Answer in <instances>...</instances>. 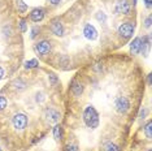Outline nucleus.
Returning a JSON list of instances; mask_svg holds the SVG:
<instances>
[{
    "label": "nucleus",
    "mask_w": 152,
    "mask_h": 151,
    "mask_svg": "<svg viewBox=\"0 0 152 151\" xmlns=\"http://www.w3.org/2000/svg\"><path fill=\"white\" fill-rule=\"evenodd\" d=\"M83 120H85V124L91 129L98 128L99 125V115L96 112V109L92 107V106H88L87 108L85 109L83 112Z\"/></svg>",
    "instance_id": "1"
},
{
    "label": "nucleus",
    "mask_w": 152,
    "mask_h": 151,
    "mask_svg": "<svg viewBox=\"0 0 152 151\" xmlns=\"http://www.w3.org/2000/svg\"><path fill=\"white\" fill-rule=\"evenodd\" d=\"M115 107H116V111L118 113H126L130 108V102L129 99L125 98V97H120L116 99V103H115Z\"/></svg>",
    "instance_id": "2"
},
{
    "label": "nucleus",
    "mask_w": 152,
    "mask_h": 151,
    "mask_svg": "<svg viewBox=\"0 0 152 151\" xmlns=\"http://www.w3.org/2000/svg\"><path fill=\"white\" fill-rule=\"evenodd\" d=\"M12 122H13L15 129L23 130L27 126V117H26V115H23V113H17L15 117H13Z\"/></svg>",
    "instance_id": "3"
},
{
    "label": "nucleus",
    "mask_w": 152,
    "mask_h": 151,
    "mask_svg": "<svg viewBox=\"0 0 152 151\" xmlns=\"http://www.w3.org/2000/svg\"><path fill=\"white\" fill-rule=\"evenodd\" d=\"M118 34L122 38H130V37H133V34H134V26L131 25L130 22L122 23V25H120V27H118Z\"/></svg>",
    "instance_id": "4"
},
{
    "label": "nucleus",
    "mask_w": 152,
    "mask_h": 151,
    "mask_svg": "<svg viewBox=\"0 0 152 151\" xmlns=\"http://www.w3.org/2000/svg\"><path fill=\"white\" fill-rule=\"evenodd\" d=\"M34 50H35L37 54L43 55V56H44V55H48L51 52V43L47 42V40H42V42H39V43L35 44Z\"/></svg>",
    "instance_id": "5"
},
{
    "label": "nucleus",
    "mask_w": 152,
    "mask_h": 151,
    "mask_svg": "<svg viewBox=\"0 0 152 151\" xmlns=\"http://www.w3.org/2000/svg\"><path fill=\"white\" fill-rule=\"evenodd\" d=\"M44 116H46L47 121L51 122V124H56L58 120H60V113H58L56 109H53V108L46 109V113H44Z\"/></svg>",
    "instance_id": "6"
},
{
    "label": "nucleus",
    "mask_w": 152,
    "mask_h": 151,
    "mask_svg": "<svg viewBox=\"0 0 152 151\" xmlns=\"http://www.w3.org/2000/svg\"><path fill=\"white\" fill-rule=\"evenodd\" d=\"M115 11H116V13H118V15H127V13L130 12V4L126 0H120V1H117Z\"/></svg>",
    "instance_id": "7"
},
{
    "label": "nucleus",
    "mask_w": 152,
    "mask_h": 151,
    "mask_svg": "<svg viewBox=\"0 0 152 151\" xmlns=\"http://www.w3.org/2000/svg\"><path fill=\"white\" fill-rule=\"evenodd\" d=\"M83 35L87 38L88 40H95L96 38H98V30L95 29L92 25H86L85 29H83Z\"/></svg>",
    "instance_id": "8"
},
{
    "label": "nucleus",
    "mask_w": 152,
    "mask_h": 151,
    "mask_svg": "<svg viewBox=\"0 0 152 151\" xmlns=\"http://www.w3.org/2000/svg\"><path fill=\"white\" fill-rule=\"evenodd\" d=\"M30 18L34 22H40L44 18V11L42 8H35L33 9L31 13H30Z\"/></svg>",
    "instance_id": "9"
},
{
    "label": "nucleus",
    "mask_w": 152,
    "mask_h": 151,
    "mask_svg": "<svg viewBox=\"0 0 152 151\" xmlns=\"http://www.w3.org/2000/svg\"><path fill=\"white\" fill-rule=\"evenodd\" d=\"M51 30H52V33L55 35L57 37H63L64 35V27H63V23H61L58 20H55L52 22V25H51Z\"/></svg>",
    "instance_id": "10"
},
{
    "label": "nucleus",
    "mask_w": 152,
    "mask_h": 151,
    "mask_svg": "<svg viewBox=\"0 0 152 151\" xmlns=\"http://www.w3.org/2000/svg\"><path fill=\"white\" fill-rule=\"evenodd\" d=\"M140 47H142V39H140V38H135V39L130 43V51L134 55H137V54L140 52Z\"/></svg>",
    "instance_id": "11"
},
{
    "label": "nucleus",
    "mask_w": 152,
    "mask_h": 151,
    "mask_svg": "<svg viewBox=\"0 0 152 151\" xmlns=\"http://www.w3.org/2000/svg\"><path fill=\"white\" fill-rule=\"evenodd\" d=\"M53 137H55V139H57V141L63 139V128H61L60 125H56L53 128Z\"/></svg>",
    "instance_id": "12"
},
{
    "label": "nucleus",
    "mask_w": 152,
    "mask_h": 151,
    "mask_svg": "<svg viewBox=\"0 0 152 151\" xmlns=\"http://www.w3.org/2000/svg\"><path fill=\"white\" fill-rule=\"evenodd\" d=\"M72 91H73V94L75 97H79V95L83 92V86H82L81 84H74V86L72 87Z\"/></svg>",
    "instance_id": "13"
},
{
    "label": "nucleus",
    "mask_w": 152,
    "mask_h": 151,
    "mask_svg": "<svg viewBox=\"0 0 152 151\" xmlns=\"http://www.w3.org/2000/svg\"><path fill=\"white\" fill-rule=\"evenodd\" d=\"M144 133H146L148 139L152 138V121H148L146 124V126H144Z\"/></svg>",
    "instance_id": "14"
},
{
    "label": "nucleus",
    "mask_w": 152,
    "mask_h": 151,
    "mask_svg": "<svg viewBox=\"0 0 152 151\" xmlns=\"http://www.w3.org/2000/svg\"><path fill=\"white\" fill-rule=\"evenodd\" d=\"M17 9H18V12H21V13H23V12H26V9H27V5L25 4V1L23 0H17Z\"/></svg>",
    "instance_id": "15"
},
{
    "label": "nucleus",
    "mask_w": 152,
    "mask_h": 151,
    "mask_svg": "<svg viewBox=\"0 0 152 151\" xmlns=\"http://www.w3.org/2000/svg\"><path fill=\"white\" fill-rule=\"evenodd\" d=\"M38 65H39V63H38L37 59H31L29 61H26L25 63V68H27V69H31V68H37Z\"/></svg>",
    "instance_id": "16"
},
{
    "label": "nucleus",
    "mask_w": 152,
    "mask_h": 151,
    "mask_svg": "<svg viewBox=\"0 0 152 151\" xmlns=\"http://www.w3.org/2000/svg\"><path fill=\"white\" fill-rule=\"evenodd\" d=\"M96 20H98V21H100L102 23H105V21H107L105 13H104V12H98V13H96Z\"/></svg>",
    "instance_id": "17"
},
{
    "label": "nucleus",
    "mask_w": 152,
    "mask_h": 151,
    "mask_svg": "<svg viewBox=\"0 0 152 151\" xmlns=\"http://www.w3.org/2000/svg\"><path fill=\"white\" fill-rule=\"evenodd\" d=\"M105 151H120V149L118 147H117L115 143H112V142H109V143H107L105 145Z\"/></svg>",
    "instance_id": "18"
},
{
    "label": "nucleus",
    "mask_w": 152,
    "mask_h": 151,
    "mask_svg": "<svg viewBox=\"0 0 152 151\" xmlns=\"http://www.w3.org/2000/svg\"><path fill=\"white\" fill-rule=\"evenodd\" d=\"M7 103H8V102H7V99L0 95V111H3V109L7 107Z\"/></svg>",
    "instance_id": "19"
},
{
    "label": "nucleus",
    "mask_w": 152,
    "mask_h": 151,
    "mask_svg": "<svg viewBox=\"0 0 152 151\" xmlns=\"http://www.w3.org/2000/svg\"><path fill=\"white\" fill-rule=\"evenodd\" d=\"M20 27H21V32L22 33H25L26 30H27V26H26V21H25V20H21V21H20Z\"/></svg>",
    "instance_id": "20"
},
{
    "label": "nucleus",
    "mask_w": 152,
    "mask_h": 151,
    "mask_svg": "<svg viewBox=\"0 0 152 151\" xmlns=\"http://www.w3.org/2000/svg\"><path fill=\"white\" fill-rule=\"evenodd\" d=\"M50 81H51V84L55 85V84H57L58 80H57V77H56V76H55L53 73H51V74H50Z\"/></svg>",
    "instance_id": "21"
},
{
    "label": "nucleus",
    "mask_w": 152,
    "mask_h": 151,
    "mask_svg": "<svg viewBox=\"0 0 152 151\" xmlns=\"http://www.w3.org/2000/svg\"><path fill=\"white\" fill-rule=\"evenodd\" d=\"M65 151H78V149H77V146L75 145H68L66 149H65Z\"/></svg>",
    "instance_id": "22"
},
{
    "label": "nucleus",
    "mask_w": 152,
    "mask_h": 151,
    "mask_svg": "<svg viewBox=\"0 0 152 151\" xmlns=\"http://www.w3.org/2000/svg\"><path fill=\"white\" fill-rule=\"evenodd\" d=\"M38 32H39V29H38V27H34V29L31 30V38H35Z\"/></svg>",
    "instance_id": "23"
},
{
    "label": "nucleus",
    "mask_w": 152,
    "mask_h": 151,
    "mask_svg": "<svg viewBox=\"0 0 152 151\" xmlns=\"http://www.w3.org/2000/svg\"><path fill=\"white\" fill-rule=\"evenodd\" d=\"M146 27H151V16H148L146 18Z\"/></svg>",
    "instance_id": "24"
},
{
    "label": "nucleus",
    "mask_w": 152,
    "mask_h": 151,
    "mask_svg": "<svg viewBox=\"0 0 152 151\" xmlns=\"http://www.w3.org/2000/svg\"><path fill=\"white\" fill-rule=\"evenodd\" d=\"M151 3H152V1H151V0H144V4H146V7H147V8H148V9H150V8H151Z\"/></svg>",
    "instance_id": "25"
},
{
    "label": "nucleus",
    "mask_w": 152,
    "mask_h": 151,
    "mask_svg": "<svg viewBox=\"0 0 152 151\" xmlns=\"http://www.w3.org/2000/svg\"><path fill=\"white\" fill-rule=\"evenodd\" d=\"M50 1H51V3H52V4H53V5H57V4H58V3H60V1H61V0H50Z\"/></svg>",
    "instance_id": "26"
},
{
    "label": "nucleus",
    "mask_w": 152,
    "mask_h": 151,
    "mask_svg": "<svg viewBox=\"0 0 152 151\" xmlns=\"http://www.w3.org/2000/svg\"><path fill=\"white\" fill-rule=\"evenodd\" d=\"M3 77H4V70H3V68L0 67V80H1Z\"/></svg>",
    "instance_id": "27"
},
{
    "label": "nucleus",
    "mask_w": 152,
    "mask_h": 151,
    "mask_svg": "<svg viewBox=\"0 0 152 151\" xmlns=\"http://www.w3.org/2000/svg\"><path fill=\"white\" fill-rule=\"evenodd\" d=\"M148 151H151V150H148Z\"/></svg>",
    "instance_id": "28"
},
{
    "label": "nucleus",
    "mask_w": 152,
    "mask_h": 151,
    "mask_svg": "<svg viewBox=\"0 0 152 151\" xmlns=\"http://www.w3.org/2000/svg\"><path fill=\"white\" fill-rule=\"evenodd\" d=\"M0 151H1V150H0Z\"/></svg>",
    "instance_id": "29"
}]
</instances>
